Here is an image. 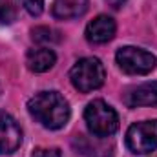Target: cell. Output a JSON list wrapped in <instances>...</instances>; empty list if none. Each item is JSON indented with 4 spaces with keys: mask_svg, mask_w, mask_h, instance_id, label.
Segmentation results:
<instances>
[{
    "mask_svg": "<svg viewBox=\"0 0 157 157\" xmlns=\"http://www.w3.org/2000/svg\"><path fill=\"white\" fill-rule=\"evenodd\" d=\"M28 110L31 117L44 128L59 130L70 121L71 110L68 101L59 91H40L28 101Z\"/></svg>",
    "mask_w": 157,
    "mask_h": 157,
    "instance_id": "1",
    "label": "cell"
},
{
    "mask_svg": "<svg viewBox=\"0 0 157 157\" xmlns=\"http://www.w3.org/2000/svg\"><path fill=\"white\" fill-rule=\"evenodd\" d=\"M84 121L90 128V132L95 137H110L119 128V115L117 112L106 104L104 101L97 99L91 101L84 110Z\"/></svg>",
    "mask_w": 157,
    "mask_h": 157,
    "instance_id": "2",
    "label": "cell"
},
{
    "mask_svg": "<svg viewBox=\"0 0 157 157\" xmlns=\"http://www.w3.org/2000/svg\"><path fill=\"white\" fill-rule=\"evenodd\" d=\"M70 78H71V84L75 86V90H78L80 93H90L104 84L106 71L99 59L84 57V59L77 60L75 66L71 68Z\"/></svg>",
    "mask_w": 157,
    "mask_h": 157,
    "instance_id": "3",
    "label": "cell"
},
{
    "mask_svg": "<svg viewBox=\"0 0 157 157\" xmlns=\"http://www.w3.org/2000/svg\"><path fill=\"white\" fill-rule=\"evenodd\" d=\"M119 68L128 75H148L157 68V57L146 49L124 46L115 55Z\"/></svg>",
    "mask_w": 157,
    "mask_h": 157,
    "instance_id": "4",
    "label": "cell"
},
{
    "mask_svg": "<svg viewBox=\"0 0 157 157\" xmlns=\"http://www.w3.org/2000/svg\"><path fill=\"white\" fill-rule=\"evenodd\" d=\"M126 146L137 155L154 152L157 148V119L132 124L126 132Z\"/></svg>",
    "mask_w": 157,
    "mask_h": 157,
    "instance_id": "5",
    "label": "cell"
},
{
    "mask_svg": "<svg viewBox=\"0 0 157 157\" xmlns=\"http://www.w3.org/2000/svg\"><path fill=\"white\" fill-rule=\"evenodd\" d=\"M22 143V130L18 122L6 112H0V155H7L18 150Z\"/></svg>",
    "mask_w": 157,
    "mask_h": 157,
    "instance_id": "6",
    "label": "cell"
},
{
    "mask_svg": "<svg viewBox=\"0 0 157 157\" xmlns=\"http://www.w3.org/2000/svg\"><path fill=\"white\" fill-rule=\"evenodd\" d=\"M115 20L108 15H99L86 26V39L91 44H106L115 37Z\"/></svg>",
    "mask_w": 157,
    "mask_h": 157,
    "instance_id": "7",
    "label": "cell"
},
{
    "mask_svg": "<svg viewBox=\"0 0 157 157\" xmlns=\"http://www.w3.org/2000/svg\"><path fill=\"white\" fill-rule=\"evenodd\" d=\"M124 104L128 108L139 106H157V82H146L124 95Z\"/></svg>",
    "mask_w": 157,
    "mask_h": 157,
    "instance_id": "8",
    "label": "cell"
},
{
    "mask_svg": "<svg viewBox=\"0 0 157 157\" xmlns=\"http://www.w3.org/2000/svg\"><path fill=\"white\" fill-rule=\"evenodd\" d=\"M55 60H57V55L53 49L49 48H35V49H29L28 51V57H26V62H28V68L35 73H44L48 70H51L55 66Z\"/></svg>",
    "mask_w": 157,
    "mask_h": 157,
    "instance_id": "9",
    "label": "cell"
},
{
    "mask_svg": "<svg viewBox=\"0 0 157 157\" xmlns=\"http://www.w3.org/2000/svg\"><path fill=\"white\" fill-rule=\"evenodd\" d=\"M86 7H88V0H53L51 13L55 18L70 20L84 15Z\"/></svg>",
    "mask_w": 157,
    "mask_h": 157,
    "instance_id": "10",
    "label": "cell"
},
{
    "mask_svg": "<svg viewBox=\"0 0 157 157\" xmlns=\"http://www.w3.org/2000/svg\"><path fill=\"white\" fill-rule=\"evenodd\" d=\"M33 35V40L37 42H42V44H48V42H57L59 40V33L53 31L51 28H46V26H40V28H35L31 31Z\"/></svg>",
    "mask_w": 157,
    "mask_h": 157,
    "instance_id": "11",
    "label": "cell"
},
{
    "mask_svg": "<svg viewBox=\"0 0 157 157\" xmlns=\"http://www.w3.org/2000/svg\"><path fill=\"white\" fill-rule=\"evenodd\" d=\"M15 20V9L9 0H0V22L2 24H11Z\"/></svg>",
    "mask_w": 157,
    "mask_h": 157,
    "instance_id": "12",
    "label": "cell"
},
{
    "mask_svg": "<svg viewBox=\"0 0 157 157\" xmlns=\"http://www.w3.org/2000/svg\"><path fill=\"white\" fill-rule=\"evenodd\" d=\"M20 4L33 17H39L42 13V9H44V0H20Z\"/></svg>",
    "mask_w": 157,
    "mask_h": 157,
    "instance_id": "13",
    "label": "cell"
},
{
    "mask_svg": "<svg viewBox=\"0 0 157 157\" xmlns=\"http://www.w3.org/2000/svg\"><path fill=\"white\" fill-rule=\"evenodd\" d=\"M33 157H62L59 148H39L35 150Z\"/></svg>",
    "mask_w": 157,
    "mask_h": 157,
    "instance_id": "14",
    "label": "cell"
},
{
    "mask_svg": "<svg viewBox=\"0 0 157 157\" xmlns=\"http://www.w3.org/2000/svg\"><path fill=\"white\" fill-rule=\"evenodd\" d=\"M124 2H126V0H106V4H108V6H112L113 9H119Z\"/></svg>",
    "mask_w": 157,
    "mask_h": 157,
    "instance_id": "15",
    "label": "cell"
},
{
    "mask_svg": "<svg viewBox=\"0 0 157 157\" xmlns=\"http://www.w3.org/2000/svg\"><path fill=\"white\" fill-rule=\"evenodd\" d=\"M0 93H2V86H0Z\"/></svg>",
    "mask_w": 157,
    "mask_h": 157,
    "instance_id": "16",
    "label": "cell"
}]
</instances>
